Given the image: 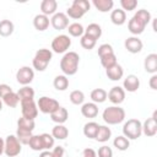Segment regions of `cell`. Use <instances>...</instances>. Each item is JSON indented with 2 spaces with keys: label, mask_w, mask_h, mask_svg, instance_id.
<instances>
[{
  "label": "cell",
  "mask_w": 157,
  "mask_h": 157,
  "mask_svg": "<svg viewBox=\"0 0 157 157\" xmlns=\"http://www.w3.org/2000/svg\"><path fill=\"white\" fill-rule=\"evenodd\" d=\"M32 136H33L32 131H28V130H23V129H18L17 128L16 137L21 142V145H28V142H29V140H31Z\"/></svg>",
  "instance_id": "cell-35"
},
{
  "label": "cell",
  "mask_w": 157,
  "mask_h": 157,
  "mask_svg": "<svg viewBox=\"0 0 157 157\" xmlns=\"http://www.w3.org/2000/svg\"><path fill=\"white\" fill-rule=\"evenodd\" d=\"M42 136V140H43V145H44V150H49L54 146V137L50 135V134H40Z\"/></svg>",
  "instance_id": "cell-44"
},
{
  "label": "cell",
  "mask_w": 157,
  "mask_h": 157,
  "mask_svg": "<svg viewBox=\"0 0 157 157\" xmlns=\"http://www.w3.org/2000/svg\"><path fill=\"white\" fill-rule=\"evenodd\" d=\"M21 112H22L23 118L34 120V118H37V115H38V107H37L34 99L21 101Z\"/></svg>",
  "instance_id": "cell-10"
},
{
  "label": "cell",
  "mask_w": 157,
  "mask_h": 157,
  "mask_svg": "<svg viewBox=\"0 0 157 157\" xmlns=\"http://www.w3.org/2000/svg\"><path fill=\"white\" fill-rule=\"evenodd\" d=\"M4 148H5V140L0 137V156L4 153Z\"/></svg>",
  "instance_id": "cell-50"
},
{
  "label": "cell",
  "mask_w": 157,
  "mask_h": 157,
  "mask_svg": "<svg viewBox=\"0 0 157 157\" xmlns=\"http://www.w3.org/2000/svg\"><path fill=\"white\" fill-rule=\"evenodd\" d=\"M39 157H54V156H53V153L50 151H42Z\"/></svg>",
  "instance_id": "cell-49"
},
{
  "label": "cell",
  "mask_w": 157,
  "mask_h": 157,
  "mask_svg": "<svg viewBox=\"0 0 157 157\" xmlns=\"http://www.w3.org/2000/svg\"><path fill=\"white\" fill-rule=\"evenodd\" d=\"M120 5H121L123 11H132L136 9L137 1L136 0H120Z\"/></svg>",
  "instance_id": "cell-42"
},
{
  "label": "cell",
  "mask_w": 157,
  "mask_h": 157,
  "mask_svg": "<svg viewBox=\"0 0 157 157\" xmlns=\"http://www.w3.org/2000/svg\"><path fill=\"white\" fill-rule=\"evenodd\" d=\"M80 56L76 52H67L60 60V69L65 76H72L78 70Z\"/></svg>",
  "instance_id": "cell-2"
},
{
  "label": "cell",
  "mask_w": 157,
  "mask_h": 157,
  "mask_svg": "<svg viewBox=\"0 0 157 157\" xmlns=\"http://www.w3.org/2000/svg\"><path fill=\"white\" fill-rule=\"evenodd\" d=\"M105 74H107V76H108L109 80H112V81H119L123 77V75H124V70H123L121 65H119L117 63L112 67L105 69Z\"/></svg>",
  "instance_id": "cell-21"
},
{
  "label": "cell",
  "mask_w": 157,
  "mask_h": 157,
  "mask_svg": "<svg viewBox=\"0 0 157 157\" xmlns=\"http://www.w3.org/2000/svg\"><path fill=\"white\" fill-rule=\"evenodd\" d=\"M69 118V112L64 107H59L56 110H54L50 114V119L56 124H64Z\"/></svg>",
  "instance_id": "cell-19"
},
{
  "label": "cell",
  "mask_w": 157,
  "mask_h": 157,
  "mask_svg": "<svg viewBox=\"0 0 157 157\" xmlns=\"http://www.w3.org/2000/svg\"><path fill=\"white\" fill-rule=\"evenodd\" d=\"M21 151H22V145L17 140L16 135H9V136H6L4 153L7 157H16V156H18L21 153Z\"/></svg>",
  "instance_id": "cell-7"
},
{
  "label": "cell",
  "mask_w": 157,
  "mask_h": 157,
  "mask_svg": "<svg viewBox=\"0 0 157 157\" xmlns=\"http://www.w3.org/2000/svg\"><path fill=\"white\" fill-rule=\"evenodd\" d=\"M156 20H157V18H153V20H152V22H153V26H152V27H153V31H155V32H157V28H156Z\"/></svg>",
  "instance_id": "cell-51"
},
{
  "label": "cell",
  "mask_w": 157,
  "mask_h": 157,
  "mask_svg": "<svg viewBox=\"0 0 157 157\" xmlns=\"http://www.w3.org/2000/svg\"><path fill=\"white\" fill-rule=\"evenodd\" d=\"M37 107L38 109L44 113V114H52L54 110H56L60 105H59V102L54 98H50V97H47V96H43L38 99L37 102Z\"/></svg>",
  "instance_id": "cell-8"
},
{
  "label": "cell",
  "mask_w": 157,
  "mask_h": 157,
  "mask_svg": "<svg viewBox=\"0 0 157 157\" xmlns=\"http://www.w3.org/2000/svg\"><path fill=\"white\" fill-rule=\"evenodd\" d=\"M101 64L104 69H108V67H112L113 65L117 64V56L115 54H108V55H104V56H101Z\"/></svg>",
  "instance_id": "cell-41"
},
{
  "label": "cell",
  "mask_w": 157,
  "mask_h": 157,
  "mask_svg": "<svg viewBox=\"0 0 157 157\" xmlns=\"http://www.w3.org/2000/svg\"><path fill=\"white\" fill-rule=\"evenodd\" d=\"M85 34H87V36H90L97 40L102 36V28L98 23H90L87 26V28L85 29Z\"/></svg>",
  "instance_id": "cell-29"
},
{
  "label": "cell",
  "mask_w": 157,
  "mask_h": 157,
  "mask_svg": "<svg viewBox=\"0 0 157 157\" xmlns=\"http://www.w3.org/2000/svg\"><path fill=\"white\" fill-rule=\"evenodd\" d=\"M81 114L85 118H96L98 115V105L93 102L83 103L81 107Z\"/></svg>",
  "instance_id": "cell-18"
},
{
  "label": "cell",
  "mask_w": 157,
  "mask_h": 157,
  "mask_svg": "<svg viewBox=\"0 0 157 157\" xmlns=\"http://www.w3.org/2000/svg\"><path fill=\"white\" fill-rule=\"evenodd\" d=\"M92 4L101 12H108L114 6V1L113 0H93Z\"/></svg>",
  "instance_id": "cell-26"
},
{
  "label": "cell",
  "mask_w": 157,
  "mask_h": 157,
  "mask_svg": "<svg viewBox=\"0 0 157 157\" xmlns=\"http://www.w3.org/2000/svg\"><path fill=\"white\" fill-rule=\"evenodd\" d=\"M148 85H150V87H151L152 90H157V75H156V74H153V75L151 76Z\"/></svg>",
  "instance_id": "cell-48"
},
{
  "label": "cell",
  "mask_w": 157,
  "mask_h": 157,
  "mask_svg": "<svg viewBox=\"0 0 157 157\" xmlns=\"http://www.w3.org/2000/svg\"><path fill=\"white\" fill-rule=\"evenodd\" d=\"M90 7L91 4L87 0H74L72 5L66 11V16L74 20H78L90 10Z\"/></svg>",
  "instance_id": "cell-5"
},
{
  "label": "cell",
  "mask_w": 157,
  "mask_h": 157,
  "mask_svg": "<svg viewBox=\"0 0 157 157\" xmlns=\"http://www.w3.org/2000/svg\"><path fill=\"white\" fill-rule=\"evenodd\" d=\"M67 32L72 37H82V34L85 32V28H83V26L81 23L74 22V23H71V25L67 26Z\"/></svg>",
  "instance_id": "cell-34"
},
{
  "label": "cell",
  "mask_w": 157,
  "mask_h": 157,
  "mask_svg": "<svg viewBox=\"0 0 157 157\" xmlns=\"http://www.w3.org/2000/svg\"><path fill=\"white\" fill-rule=\"evenodd\" d=\"M112 136V131H110V128H108L107 125H99L98 128V131H97V135H96V140L98 142H105L110 139Z\"/></svg>",
  "instance_id": "cell-27"
},
{
  "label": "cell",
  "mask_w": 157,
  "mask_h": 157,
  "mask_svg": "<svg viewBox=\"0 0 157 157\" xmlns=\"http://www.w3.org/2000/svg\"><path fill=\"white\" fill-rule=\"evenodd\" d=\"M2 102H4V103L7 105V107H10V108H15V107L18 104L20 98H18L17 93H15V92L12 91L11 93L6 94V96L2 98Z\"/></svg>",
  "instance_id": "cell-38"
},
{
  "label": "cell",
  "mask_w": 157,
  "mask_h": 157,
  "mask_svg": "<svg viewBox=\"0 0 157 157\" xmlns=\"http://www.w3.org/2000/svg\"><path fill=\"white\" fill-rule=\"evenodd\" d=\"M12 92V88L9 86V85H6V83H1L0 85V98L2 99L6 94H9V93H11Z\"/></svg>",
  "instance_id": "cell-46"
},
{
  "label": "cell",
  "mask_w": 157,
  "mask_h": 157,
  "mask_svg": "<svg viewBox=\"0 0 157 157\" xmlns=\"http://www.w3.org/2000/svg\"><path fill=\"white\" fill-rule=\"evenodd\" d=\"M124 45H125V49L129 53H131V54H137L144 48V44H142L141 39H139L137 37H129V38H126L125 42H124Z\"/></svg>",
  "instance_id": "cell-15"
},
{
  "label": "cell",
  "mask_w": 157,
  "mask_h": 157,
  "mask_svg": "<svg viewBox=\"0 0 157 157\" xmlns=\"http://www.w3.org/2000/svg\"><path fill=\"white\" fill-rule=\"evenodd\" d=\"M144 67H145V71L148 74L153 75L157 72V54L156 53H151L145 58Z\"/></svg>",
  "instance_id": "cell-17"
},
{
  "label": "cell",
  "mask_w": 157,
  "mask_h": 157,
  "mask_svg": "<svg viewBox=\"0 0 157 157\" xmlns=\"http://www.w3.org/2000/svg\"><path fill=\"white\" fill-rule=\"evenodd\" d=\"M53 56V53L49 49L42 48L39 50H37L33 60H32V65L37 71H44L48 66V64L50 63Z\"/></svg>",
  "instance_id": "cell-6"
},
{
  "label": "cell",
  "mask_w": 157,
  "mask_h": 157,
  "mask_svg": "<svg viewBox=\"0 0 157 157\" xmlns=\"http://www.w3.org/2000/svg\"><path fill=\"white\" fill-rule=\"evenodd\" d=\"M50 23H52V26L55 29L61 31V29L67 28V26H69V17L64 12H55L52 16V18H50Z\"/></svg>",
  "instance_id": "cell-13"
},
{
  "label": "cell",
  "mask_w": 157,
  "mask_h": 157,
  "mask_svg": "<svg viewBox=\"0 0 157 157\" xmlns=\"http://www.w3.org/2000/svg\"><path fill=\"white\" fill-rule=\"evenodd\" d=\"M102 118L108 125H117V124H120L124 121L125 110L123 108H120L119 105H110L103 110Z\"/></svg>",
  "instance_id": "cell-3"
},
{
  "label": "cell",
  "mask_w": 157,
  "mask_h": 157,
  "mask_svg": "<svg viewBox=\"0 0 157 157\" xmlns=\"http://www.w3.org/2000/svg\"><path fill=\"white\" fill-rule=\"evenodd\" d=\"M36 124H34V120H31V119H27V118H18L17 120V128L18 129H23V130H28V131H33Z\"/></svg>",
  "instance_id": "cell-37"
},
{
  "label": "cell",
  "mask_w": 157,
  "mask_h": 157,
  "mask_svg": "<svg viewBox=\"0 0 157 157\" xmlns=\"http://www.w3.org/2000/svg\"><path fill=\"white\" fill-rule=\"evenodd\" d=\"M53 85H54L55 90L65 91L69 87V78L65 75H58V76H55L54 81H53Z\"/></svg>",
  "instance_id": "cell-30"
},
{
  "label": "cell",
  "mask_w": 157,
  "mask_h": 157,
  "mask_svg": "<svg viewBox=\"0 0 157 157\" xmlns=\"http://www.w3.org/2000/svg\"><path fill=\"white\" fill-rule=\"evenodd\" d=\"M113 145L119 151H126L130 146V140H128L124 135H120V136H117L113 140Z\"/></svg>",
  "instance_id": "cell-32"
},
{
  "label": "cell",
  "mask_w": 157,
  "mask_h": 157,
  "mask_svg": "<svg viewBox=\"0 0 157 157\" xmlns=\"http://www.w3.org/2000/svg\"><path fill=\"white\" fill-rule=\"evenodd\" d=\"M114 50H113V47L108 43H104V44H101L98 47V56H104V55H108V54H113Z\"/></svg>",
  "instance_id": "cell-43"
},
{
  "label": "cell",
  "mask_w": 157,
  "mask_h": 157,
  "mask_svg": "<svg viewBox=\"0 0 157 157\" xmlns=\"http://www.w3.org/2000/svg\"><path fill=\"white\" fill-rule=\"evenodd\" d=\"M69 135V130L63 124H56L52 130V136L56 140H65Z\"/></svg>",
  "instance_id": "cell-25"
},
{
  "label": "cell",
  "mask_w": 157,
  "mask_h": 157,
  "mask_svg": "<svg viewBox=\"0 0 157 157\" xmlns=\"http://www.w3.org/2000/svg\"><path fill=\"white\" fill-rule=\"evenodd\" d=\"M142 134V123L139 119H129L123 125V135L128 140H136Z\"/></svg>",
  "instance_id": "cell-4"
},
{
  "label": "cell",
  "mask_w": 157,
  "mask_h": 157,
  "mask_svg": "<svg viewBox=\"0 0 157 157\" xmlns=\"http://www.w3.org/2000/svg\"><path fill=\"white\" fill-rule=\"evenodd\" d=\"M15 26L10 20H1L0 21V36L1 37H9L13 33Z\"/></svg>",
  "instance_id": "cell-28"
},
{
  "label": "cell",
  "mask_w": 157,
  "mask_h": 157,
  "mask_svg": "<svg viewBox=\"0 0 157 157\" xmlns=\"http://www.w3.org/2000/svg\"><path fill=\"white\" fill-rule=\"evenodd\" d=\"M2 110V101H1V98H0V112Z\"/></svg>",
  "instance_id": "cell-52"
},
{
  "label": "cell",
  "mask_w": 157,
  "mask_h": 157,
  "mask_svg": "<svg viewBox=\"0 0 157 157\" xmlns=\"http://www.w3.org/2000/svg\"><path fill=\"white\" fill-rule=\"evenodd\" d=\"M29 147L33 151H43L44 150V145H43V140L40 135H33L28 142Z\"/></svg>",
  "instance_id": "cell-36"
},
{
  "label": "cell",
  "mask_w": 157,
  "mask_h": 157,
  "mask_svg": "<svg viewBox=\"0 0 157 157\" xmlns=\"http://www.w3.org/2000/svg\"><path fill=\"white\" fill-rule=\"evenodd\" d=\"M152 20L151 17V13L150 11L145 10V9H141V10H137L136 13L129 20L128 22V29L130 33L137 36V34H141L146 26L148 25V22Z\"/></svg>",
  "instance_id": "cell-1"
},
{
  "label": "cell",
  "mask_w": 157,
  "mask_h": 157,
  "mask_svg": "<svg viewBox=\"0 0 157 157\" xmlns=\"http://www.w3.org/2000/svg\"><path fill=\"white\" fill-rule=\"evenodd\" d=\"M69 98H70V102H71L72 104L80 105V104H82L83 101H85V94H83L82 91L75 90V91H72V92L70 93V97H69Z\"/></svg>",
  "instance_id": "cell-40"
},
{
  "label": "cell",
  "mask_w": 157,
  "mask_h": 157,
  "mask_svg": "<svg viewBox=\"0 0 157 157\" xmlns=\"http://www.w3.org/2000/svg\"><path fill=\"white\" fill-rule=\"evenodd\" d=\"M98 157H113V151L109 146H101L98 148Z\"/></svg>",
  "instance_id": "cell-45"
},
{
  "label": "cell",
  "mask_w": 157,
  "mask_h": 157,
  "mask_svg": "<svg viewBox=\"0 0 157 157\" xmlns=\"http://www.w3.org/2000/svg\"><path fill=\"white\" fill-rule=\"evenodd\" d=\"M56 9H58V2L55 0H43L40 2V11L45 16L54 15Z\"/></svg>",
  "instance_id": "cell-22"
},
{
  "label": "cell",
  "mask_w": 157,
  "mask_h": 157,
  "mask_svg": "<svg viewBox=\"0 0 157 157\" xmlns=\"http://www.w3.org/2000/svg\"><path fill=\"white\" fill-rule=\"evenodd\" d=\"M52 153H53L54 157H64V147L63 146H56V147H54Z\"/></svg>",
  "instance_id": "cell-47"
},
{
  "label": "cell",
  "mask_w": 157,
  "mask_h": 157,
  "mask_svg": "<svg viewBox=\"0 0 157 157\" xmlns=\"http://www.w3.org/2000/svg\"><path fill=\"white\" fill-rule=\"evenodd\" d=\"M17 96L20 98V102L23 99H33L34 98V90L31 86H23L18 90Z\"/></svg>",
  "instance_id": "cell-33"
},
{
  "label": "cell",
  "mask_w": 157,
  "mask_h": 157,
  "mask_svg": "<svg viewBox=\"0 0 157 157\" xmlns=\"http://www.w3.org/2000/svg\"><path fill=\"white\" fill-rule=\"evenodd\" d=\"M49 17L43 15V13H38L34 16L33 18V26L37 31L42 32V31H45L48 27H49Z\"/></svg>",
  "instance_id": "cell-20"
},
{
  "label": "cell",
  "mask_w": 157,
  "mask_h": 157,
  "mask_svg": "<svg viewBox=\"0 0 157 157\" xmlns=\"http://www.w3.org/2000/svg\"><path fill=\"white\" fill-rule=\"evenodd\" d=\"M140 87V80L136 75H128L125 78H124V82H123V88L124 91H128V92H136Z\"/></svg>",
  "instance_id": "cell-16"
},
{
  "label": "cell",
  "mask_w": 157,
  "mask_h": 157,
  "mask_svg": "<svg viewBox=\"0 0 157 157\" xmlns=\"http://www.w3.org/2000/svg\"><path fill=\"white\" fill-rule=\"evenodd\" d=\"M98 123L96 121H88L83 125V135L88 139H94L96 135H97V131H98Z\"/></svg>",
  "instance_id": "cell-24"
},
{
  "label": "cell",
  "mask_w": 157,
  "mask_h": 157,
  "mask_svg": "<svg viewBox=\"0 0 157 157\" xmlns=\"http://www.w3.org/2000/svg\"><path fill=\"white\" fill-rule=\"evenodd\" d=\"M34 78V71L29 66H22L16 72V80L20 85L28 86Z\"/></svg>",
  "instance_id": "cell-11"
},
{
  "label": "cell",
  "mask_w": 157,
  "mask_h": 157,
  "mask_svg": "<svg viewBox=\"0 0 157 157\" xmlns=\"http://www.w3.org/2000/svg\"><path fill=\"white\" fill-rule=\"evenodd\" d=\"M107 98L113 103V104H120L125 99V91L120 86H114L110 88V91L107 93Z\"/></svg>",
  "instance_id": "cell-14"
},
{
  "label": "cell",
  "mask_w": 157,
  "mask_h": 157,
  "mask_svg": "<svg viewBox=\"0 0 157 157\" xmlns=\"http://www.w3.org/2000/svg\"><path fill=\"white\" fill-rule=\"evenodd\" d=\"M157 112L155 110L151 118H147L142 124V134H145L148 137H152L157 134V120H156Z\"/></svg>",
  "instance_id": "cell-12"
},
{
  "label": "cell",
  "mask_w": 157,
  "mask_h": 157,
  "mask_svg": "<svg viewBox=\"0 0 157 157\" xmlns=\"http://www.w3.org/2000/svg\"><path fill=\"white\" fill-rule=\"evenodd\" d=\"M71 45V39L66 34H59L52 40V49L54 53H66Z\"/></svg>",
  "instance_id": "cell-9"
},
{
  "label": "cell",
  "mask_w": 157,
  "mask_h": 157,
  "mask_svg": "<svg viewBox=\"0 0 157 157\" xmlns=\"http://www.w3.org/2000/svg\"><path fill=\"white\" fill-rule=\"evenodd\" d=\"M110 21H112L114 25H117V26L124 25L125 21H126V12L123 11L121 9H115V10H113L112 13H110Z\"/></svg>",
  "instance_id": "cell-23"
},
{
  "label": "cell",
  "mask_w": 157,
  "mask_h": 157,
  "mask_svg": "<svg viewBox=\"0 0 157 157\" xmlns=\"http://www.w3.org/2000/svg\"><path fill=\"white\" fill-rule=\"evenodd\" d=\"M91 99L93 103H103L107 99V91L103 88H94L91 92Z\"/></svg>",
  "instance_id": "cell-31"
},
{
  "label": "cell",
  "mask_w": 157,
  "mask_h": 157,
  "mask_svg": "<svg viewBox=\"0 0 157 157\" xmlns=\"http://www.w3.org/2000/svg\"><path fill=\"white\" fill-rule=\"evenodd\" d=\"M80 43H81V47H82L83 49L91 50V49H93V48H94V45H96L97 40H96L94 38H92V37L87 36V34H83V36L81 37V39H80Z\"/></svg>",
  "instance_id": "cell-39"
}]
</instances>
